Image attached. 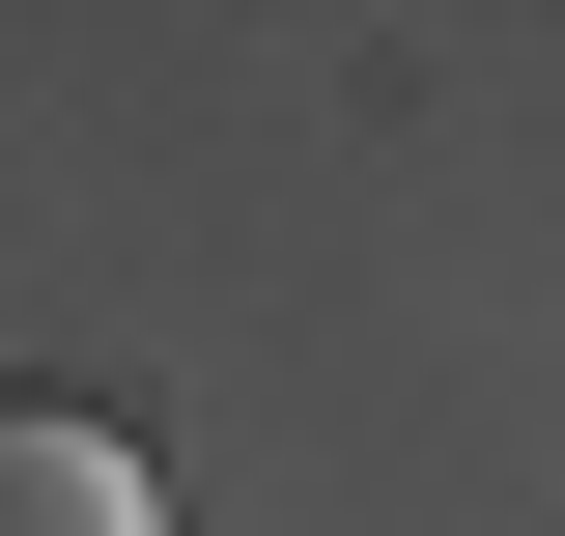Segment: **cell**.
<instances>
[{"label":"cell","mask_w":565,"mask_h":536,"mask_svg":"<svg viewBox=\"0 0 565 536\" xmlns=\"http://www.w3.org/2000/svg\"><path fill=\"white\" fill-rule=\"evenodd\" d=\"M0 536H170L141 424H85V396H0Z\"/></svg>","instance_id":"obj_1"}]
</instances>
